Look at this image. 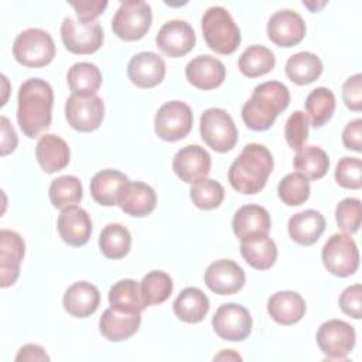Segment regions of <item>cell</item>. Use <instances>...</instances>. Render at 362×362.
<instances>
[{
    "mask_svg": "<svg viewBox=\"0 0 362 362\" xmlns=\"http://www.w3.org/2000/svg\"><path fill=\"white\" fill-rule=\"evenodd\" d=\"M107 298L112 307L123 311L141 313L146 308L140 294V286L132 279H123L116 281L110 287Z\"/></svg>",
    "mask_w": 362,
    "mask_h": 362,
    "instance_id": "74e56055",
    "label": "cell"
},
{
    "mask_svg": "<svg viewBox=\"0 0 362 362\" xmlns=\"http://www.w3.org/2000/svg\"><path fill=\"white\" fill-rule=\"evenodd\" d=\"M185 76L198 89H215L225 81L226 69L222 61L211 55H198L185 66Z\"/></svg>",
    "mask_w": 362,
    "mask_h": 362,
    "instance_id": "7402d4cb",
    "label": "cell"
},
{
    "mask_svg": "<svg viewBox=\"0 0 362 362\" xmlns=\"http://www.w3.org/2000/svg\"><path fill=\"white\" fill-rule=\"evenodd\" d=\"M335 181L348 189H359L362 187V161L358 157H342L335 167Z\"/></svg>",
    "mask_w": 362,
    "mask_h": 362,
    "instance_id": "7bdbcfd3",
    "label": "cell"
},
{
    "mask_svg": "<svg viewBox=\"0 0 362 362\" xmlns=\"http://www.w3.org/2000/svg\"><path fill=\"white\" fill-rule=\"evenodd\" d=\"M127 76L139 88H154L165 76V62L156 52L141 51L130 58Z\"/></svg>",
    "mask_w": 362,
    "mask_h": 362,
    "instance_id": "ffe728a7",
    "label": "cell"
},
{
    "mask_svg": "<svg viewBox=\"0 0 362 362\" xmlns=\"http://www.w3.org/2000/svg\"><path fill=\"white\" fill-rule=\"evenodd\" d=\"M337 225L346 233L358 232L362 219L361 201L358 198H345L335 208Z\"/></svg>",
    "mask_w": 362,
    "mask_h": 362,
    "instance_id": "ee69618b",
    "label": "cell"
},
{
    "mask_svg": "<svg viewBox=\"0 0 362 362\" xmlns=\"http://www.w3.org/2000/svg\"><path fill=\"white\" fill-rule=\"evenodd\" d=\"M273 171V157L267 147L249 143L230 164L228 180L233 189L242 194H257Z\"/></svg>",
    "mask_w": 362,
    "mask_h": 362,
    "instance_id": "7a4b0ae2",
    "label": "cell"
},
{
    "mask_svg": "<svg viewBox=\"0 0 362 362\" xmlns=\"http://www.w3.org/2000/svg\"><path fill=\"white\" fill-rule=\"evenodd\" d=\"M361 298H362V287L359 283L348 286L339 296V307L341 310L355 318L359 320L362 317V305H361Z\"/></svg>",
    "mask_w": 362,
    "mask_h": 362,
    "instance_id": "bcb514c9",
    "label": "cell"
},
{
    "mask_svg": "<svg viewBox=\"0 0 362 362\" xmlns=\"http://www.w3.org/2000/svg\"><path fill=\"white\" fill-rule=\"evenodd\" d=\"M307 117L311 120V126H324L334 115L335 110V95L331 89L318 86L313 89L305 98Z\"/></svg>",
    "mask_w": 362,
    "mask_h": 362,
    "instance_id": "d590c367",
    "label": "cell"
},
{
    "mask_svg": "<svg viewBox=\"0 0 362 362\" xmlns=\"http://www.w3.org/2000/svg\"><path fill=\"white\" fill-rule=\"evenodd\" d=\"M82 184L75 175H61L51 181L48 195L52 206L65 208L82 199Z\"/></svg>",
    "mask_w": 362,
    "mask_h": 362,
    "instance_id": "ab89813d",
    "label": "cell"
},
{
    "mask_svg": "<svg viewBox=\"0 0 362 362\" xmlns=\"http://www.w3.org/2000/svg\"><path fill=\"white\" fill-rule=\"evenodd\" d=\"M240 255L253 269L267 270L277 259V246L267 233H257L240 239Z\"/></svg>",
    "mask_w": 362,
    "mask_h": 362,
    "instance_id": "83f0119b",
    "label": "cell"
},
{
    "mask_svg": "<svg viewBox=\"0 0 362 362\" xmlns=\"http://www.w3.org/2000/svg\"><path fill=\"white\" fill-rule=\"evenodd\" d=\"M100 303L99 288L89 281H76L71 284L62 298L64 308L68 314L76 318L92 315Z\"/></svg>",
    "mask_w": 362,
    "mask_h": 362,
    "instance_id": "cb8c5ba5",
    "label": "cell"
},
{
    "mask_svg": "<svg viewBox=\"0 0 362 362\" xmlns=\"http://www.w3.org/2000/svg\"><path fill=\"white\" fill-rule=\"evenodd\" d=\"M16 361H49V356L45 354L44 348L37 345V344H27L23 345L17 355H16Z\"/></svg>",
    "mask_w": 362,
    "mask_h": 362,
    "instance_id": "816d5d0a",
    "label": "cell"
},
{
    "mask_svg": "<svg viewBox=\"0 0 362 362\" xmlns=\"http://www.w3.org/2000/svg\"><path fill=\"white\" fill-rule=\"evenodd\" d=\"M267 35L279 47H293L303 41L305 23L303 17L290 8H281L272 14L267 21Z\"/></svg>",
    "mask_w": 362,
    "mask_h": 362,
    "instance_id": "2e32d148",
    "label": "cell"
},
{
    "mask_svg": "<svg viewBox=\"0 0 362 362\" xmlns=\"http://www.w3.org/2000/svg\"><path fill=\"white\" fill-rule=\"evenodd\" d=\"M139 286L146 307L164 303L173 293V280L165 272L161 270L148 272L141 279Z\"/></svg>",
    "mask_w": 362,
    "mask_h": 362,
    "instance_id": "f35d334b",
    "label": "cell"
},
{
    "mask_svg": "<svg viewBox=\"0 0 362 362\" xmlns=\"http://www.w3.org/2000/svg\"><path fill=\"white\" fill-rule=\"evenodd\" d=\"M174 314L184 322L195 324L205 318L209 311V298L197 287H185L173 303Z\"/></svg>",
    "mask_w": 362,
    "mask_h": 362,
    "instance_id": "f546056e",
    "label": "cell"
},
{
    "mask_svg": "<svg viewBox=\"0 0 362 362\" xmlns=\"http://www.w3.org/2000/svg\"><path fill=\"white\" fill-rule=\"evenodd\" d=\"M66 81L72 93L90 95L96 93L100 88L102 72L92 62H76L69 68Z\"/></svg>",
    "mask_w": 362,
    "mask_h": 362,
    "instance_id": "8d00e7d4",
    "label": "cell"
},
{
    "mask_svg": "<svg viewBox=\"0 0 362 362\" xmlns=\"http://www.w3.org/2000/svg\"><path fill=\"white\" fill-rule=\"evenodd\" d=\"M201 28L208 47L218 54L229 55L240 44V30L230 13L222 6L206 8L201 20Z\"/></svg>",
    "mask_w": 362,
    "mask_h": 362,
    "instance_id": "277c9868",
    "label": "cell"
},
{
    "mask_svg": "<svg viewBox=\"0 0 362 362\" xmlns=\"http://www.w3.org/2000/svg\"><path fill=\"white\" fill-rule=\"evenodd\" d=\"M141 322V313L123 311L115 307H109L103 311L99 320L100 334L112 341L120 342L134 335Z\"/></svg>",
    "mask_w": 362,
    "mask_h": 362,
    "instance_id": "603a6c76",
    "label": "cell"
},
{
    "mask_svg": "<svg viewBox=\"0 0 362 362\" xmlns=\"http://www.w3.org/2000/svg\"><path fill=\"white\" fill-rule=\"evenodd\" d=\"M17 102V122L27 137H38L49 127L54 90L47 81L30 78L23 82L18 89Z\"/></svg>",
    "mask_w": 362,
    "mask_h": 362,
    "instance_id": "6da1fadb",
    "label": "cell"
},
{
    "mask_svg": "<svg viewBox=\"0 0 362 362\" xmlns=\"http://www.w3.org/2000/svg\"><path fill=\"white\" fill-rule=\"evenodd\" d=\"M127 181V175H124L119 170H102L96 173L90 180V195L98 204L103 206L117 205L119 191L122 185Z\"/></svg>",
    "mask_w": 362,
    "mask_h": 362,
    "instance_id": "4dcf8cb0",
    "label": "cell"
},
{
    "mask_svg": "<svg viewBox=\"0 0 362 362\" xmlns=\"http://www.w3.org/2000/svg\"><path fill=\"white\" fill-rule=\"evenodd\" d=\"M252 315L249 310L238 303H228L218 307L212 318L216 335L226 341H243L252 332Z\"/></svg>",
    "mask_w": 362,
    "mask_h": 362,
    "instance_id": "4fadbf2b",
    "label": "cell"
},
{
    "mask_svg": "<svg viewBox=\"0 0 362 362\" xmlns=\"http://www.w3.org/2000/svg\"><path fill=\"white\" fill-rule=\"evenodd\" d=\"M65 117L68 124L78 132L96 130L105 117V105L96 93H71L65 102Z\"/></svg>",
    "mask_w": 362,
    "mask_h": 362,
    "instance_id": "9c48e42d",
    "label": "cell"
},
{
    "mask_svg": "<svg viewBox=\"0 0 362 362\" xmlns=\"http://www.w3.org/2000/svg\"><path fill=\"white\" fill-rule=\"evenodd\" d=\"M277 194L283 204L298 206L310 197V181L300 173H290L279 182Z\"/></svg>",
    "mask_w": 362,
    "mask_h": 362,
    "instance_id": "b9f144b4",
    "label": "cell"
},
{
    "mask_svg": "<svg viewBox=\"0 0 362 362\" xmlns=\"http://www.w3.org/2000/svg\"><path fill=\"white\" fill-rule=\"evenodd\" d=\"M13 55L17 62L28 68L48 65L55 57V44L48 31L27 28L13 42Z\"/></svg>",
    "mask_w": 362,
    "mask_h": 362,
    "instance_id": "5b68a950",
    "label": "cell"
},
{
    "mask_svg": "<svg viewBox=\"0 0 362 362\" xmlns=\"http://www.w3.org/2000/svg\"><path fill=\"white\" fill-rule=\"evenodd\" d=\"M202 140L215 151L226 153L238 141V129L230 115L221 107H209L199 119Z\"/></svg>",
    "mask_w": 362,
    "mask_h": 362,
    "instance_id": "8992f818",
    "label": "cell"
},
{
    "mask_svg": "<svg viewBox=\"0 0 362 362\" xmlns=\"http://www.w3.org/2000/svg\"><path fill=\"white\" fill-rule=\"evenodd\" d=\"M287 78L297 85H308L320 78L322 61L313 52L301 51L291 55L284 66Z\"/></svg>",
    "mask_w": 362,
    "mask_h": 362,
    "instance_id": "1f68e13d",
    "label": "cell"
},
{
    "mask_svg": "<svg viewBox=\"0 0 362 362\" xmlns=\"http://www.w3.org/2000/svg\"><path fill=\"white\" fill-rule=\"evenodd\" d=\"M294 170L308 180L322 178L329 167L327 153L317 146H304L297 151L293 160Z\"/></svg>",
    "mask_w": 362,
    "mask_h": 362,
    "instance_id": "836d02e7",
    "label": "cell"
},
{
    "mask_svg": "<svg viewBox=\"0 0 362 362\" xmlns=\"http://www.w3.org/2000/svg\"><path fill=\"white\" fill-rule=\"evenodd\" d=\"M342 143L346 148L362 151V119H354L342 130Z\"/></svg>",
    "mask_w": 362,
    "mask_h": 362,
    "instance_id": "681fc988",
    "label": "cell"
},
{
    "mask_svg": "<svg viewBox=\"0 0 362 362\" xmlns=\"http://www.w3.org/2000/svg\"><path fill=\"white\" fill-rule=\"evenodd\" d=\"M192 110L181 100H170L161 105L154 117L156 134L165 141L184 139L192 129Z\"/></svg>",
    "mask_w": 362,
    "mask_h": 362,
    "instance_id": "30bf717a",
    "label": "cell"
},
{
    "mask_svg": "<svg viewBox=\"0 0 362 362\" xmlns=\"http://www.w3.org/2000/svg\"><path fill=\"white\" fill-rule=\"evenodd\" d=\"M173 170L181 178V181L192 184L209 174L211 156L198 144L184 146L173 158Z\"/></svg>",
    "mask_w": 362,
    "mask_h": 362,
    "instance_id": "ac0fdd59",
    "label": "cell"
},
{
    "mask_svg": "<svg viewBox=\"0 0 362 362\" xmlns=\"http://www.w3.org/2000/svg\"><path fill=\"white\" fill-rule=\"evenodd\" d=\"M117 205L124 214L143 218L154 211L157 205V195L154 189L144 182L127 181L119 191Z\"/></svg>",
    "mask_w": 362,
    "mask_h": 362,
    "instance_id": "44dd1931",
    "label": "cell"
},
{
    "mask_svg": "<svg viewBox=\"0 0 362 362\" xmlns=\"http://www.w3.org/2000/svg\"><path fill=\"white\" fill-rule=\"evenodd\" d=\"M57 228L61 239L69 246H83L92 233V221L89 214L76 205L62 208L58 215Z\"/></svg>",
    "mask_w": 362,
    "mask_h": 362,
    "instance_id": "d6986e66",
    "label": "cell"
},
{
    "mask_svg": "<svg viewBox=\"0 0 362 362\" xmlns=\"http://www.w3.org/2000/svg\"><path fill=\"white\" fill-rule=\"evenodd\" d=\"M267 313L277 324L293 325L304 317L305 301L296 291H277L267 300Z\"/></svg>",
    "mask_w": 362,
    "mask_h": 362,
    "instance_id": "484cf974",
    "label": "cell"
},
{
    "mask_svg": "<svg viewBox=\"0 0 362 362\" xmlns=\"http://www.w3.org/2000/svg\"><path fill=\"white\" fill-rule=\"evenodd\" d=\"M132 245V236L126 226L122 223H107L99 235V247L107 259L124 257Z\"/></svg>",
    "mask_w": 362,
    "mask_h": 362,
    "instance_id": "e575fe53",
    "label": "cell"
},
{
    "mask_svg": "<svg viewBox=\"0 0 362 362\" xmlns=\"http://www.w3.org/2000/svg\"><path fill=\"white\" fill-rule=\"evenodd\" d=\"M189 198L192 204L201 209H214L222 204L225 198V189L218 181L204 177L192 182Z\"/></svg>",
    "mask_w": 362,
    "mask_h": 362,
    "instance_id": "60d3db41",
    "label": "cell"
},
{
    "mask_svg": "<svg viewBox=\"0 0 362 362\" xmlns=\"http://www.w3.org/2000/svg\"><path fill=\"white\" fill-rule=\"evenodd\" d=\"M1 124V156H7L17 147V133L6 116L0 117Z\"/></svg>",
    "mask_w": 362,
    "mask_h": 362,
    "instance_id": "f907efd6",
    "label": "cell"
},
{
    "mask_svg": "<svg viewBox=\"0 0 362 362\" xmlns=\"http://www.w3.org/2000/svg\"><path fill=\"white\" fill-rule=\"evenodd\" d=\"M24 239L14 230H0V286H13L20 274V264L24 257Z\"/></svg>",
    "mask_w": 362,
    "mask_h": 362,
    "instance_id": "e0dca14e",
    "label": "cell"
},
{
    "mask_svg": "<svg viewBox=\"0 0 362 362\" xmlns=\"http://www.w3.org/2000/svg\"><path fill=\"white\" fill-rule=\"evenodd\" d=\"M153 20L151 7L143 0L122 1L112 18L113 33L124 41H136L146 35Z\"/></svg>",
    "mask_w": 362,
    "mask_h": 362,
    "instance_id": "52a82bcc",
    "label": "cell"
},
{
    "mask_svg": "<svg viewBox=\"0 0 362 362\" xmlns=\"http://www.w3.org/2000/svg\"><path fill=\"white\" fill-rule=\"evenodd\" d=\"M290 103L288 88L279 81H267L257 85L242 107L245 124L255 132H263L273 126L280 112Z\"/></svg>",
    "mask_w": 362,
    "mask_h": 362,
    "instance_id": "3957f363",
    "label": "cell"
},
{
    "mask_svg": "<svg viewBox=\"0 0 362 362\" xmlns=\"http://www.w3.org/2000/svg\"><path fill=\"white\" fill-rule=\"evenodd\" d=\"M290 238L303 246L314 245L325 230V218L315 209H305L294 214L288 219Z\"/></svg>",
    "mask_w": 362,
    "mask_h": 362,
    "instance_id": "4316f807",
    "label": "cell"
},
{
    "mask_svg": "<svg viewBox=\"0 0 362 362\" xmlns=\"http://www.w3.org/2000/svg\"><path fill=\"white\" fill-rule=\"evenodd\" d=\"M69 156L68 143L62 137L51 133L40 136L35 146V158L45 173L52 174L65 168L69 163Z\"/></svg>",
    "mask_w": 362,
    "mask_h": 362,
    "instance_id": "d4e9b609",
    "label": "cell"
},
{
    "mask_svg": "<svg viewBox=\"0 0 362 362\" xmlns=\"http://www.w3.org/2000/svg\"><path fill=\"white\" fill-rule=\"evenodd\" d=\"M270 226V214L266 208L256 204L240 206L232 219L233 233L239 239H245L257 233H269Z\"/></svg>",
    "mask_w": 362,
    "mask_h": 362,
    "instance_id": "f1b7e54d",
    "label": "cell"
},
{
    "mask_svg": "<svg viewBox=\"0 0 362 362\" xmlns=\"http://www.w3.org/2000/svg\"><path fill=\"white\" fill-rule=\"evenodd\" d=\"M195 41V31L185 20H170L164 23L156 35L157 47L171 58L188 54L194 48Z\"/></svg>",
    "mask_w": 362,
    "mask_h": 362,
    "instance_id": "5bb4252c",
    "label": "cell"
},
{
    "mask_svg": "<svg viewBox=\"0 0 362 362\" xmlns=\"http://www.w3.org/2000/svg\"><path fill=\"white\" fill-rule=\"evenodd\" d=\"M284 137L287 144L296 151L305 146L308 139V117L304 112L296 110L288 116L284 126Z\"/></svg>",
    "mask_w": 362,
    "mask_h": 362,
    "instance_id": "f6af8a7d",
    "label": "cell"
},
{
    "mask_svg": "<svg viewBox=\"0 0 362 362\" xmlns=\"http://www.w3.org/2000/svg\"><path fill=\"white\" fill-rule=\"evenodd\" d=\"M61 38L72 54H92L103 44V30L98 21H79L65 17L61 23Z\"/></svg>",
    "mask_w": 362,
    "mask_h": 362,
    "instance_id": "8fae6325",
    "label": "cell"
},
{
    "mask_svg": "<svg viewBox=\"0 0 362 362\" xmlns=\"http://www.w3.org/2000/svg\"><path fill=\"white\" fill-rule=\"evenodd\" d=\"M321 259L331 274L346 277L358 270L359 250L351 235L334 233L325 242Z\"/></svg>",
    "mask_w": 362,
    "mask_h": 362,
    "instance_id": "ba28073f",
    "label": "cell"
},
{
    "mask_svg": "<svg viewBox=\"0 0 362 362\" xmlns=\"http://www.w3.org/2000/svg\"><path fill=\"white\" fill-rule=\"evenodd\" d=\"M239 71L247 78H257L269 74L276 65V57L270 48L259 44L247 47L239 57Z\"/></svg>",
    "mask_w": 362,
    "mask_h": 362,
    "instance_id": "d6a6232c",
    "label": "cell"
},
{
    "mask_svg": "<svg viewBox=\"0 0 362 362\" xmlns=\"http://www.w3.org/2000/svg\"><path fill=\"white\" fill-rule=\"evenodd\" d=\"M69 4L75 8L78 20L79 21H96L95 18L103 13V10L107 7L106 0H78V1H69Z\"/></svg>",
    "mask_w": 362,
    "mask_h": 362,
    "instance_id": "c3c4849f",
    "label": "cell"
},
{
    "mask_svg": "<svg viewBox=\"0 0 362 362\" xmlns=\"http://www.w3.org/2000/svg\"><path fill=\"white\" fill-rule=\"evenodd\" d=\"M342 99L348 109L359 112L362 109V75L349 76L342 85Z\"/></svg>",
    "mask_w": 362,
    "mask_h": 362,
    "instance_id": "7dc6e473",
    "label": "cell"
},
{
    "mask_svg": "<svg viewBox=\"0 0 362 362\" xmlns=\"http://www.w3.org/2000/svg\"><path fill=\"white\" fill-rule=\"evenodd\" d=\"M205 284L211 291L221 296L238 293L245 286L243 269L230 259H219L212 262L204 274Z\"/></svg>",
    "mask_w": 362,
    "mask_h": 362,
    "instance_id": "9a60e30c",
    "label": "cell"
},
{
    "mask_svg": "<svg viewBox=\"0 0 362 362\" xmlns=\"http://www.w3.org/2000/svg\"><path fill=\"white\" fill-rule=\"evenodd\" d=\"M355 339L354 327L342 320H328L317 331V344L328 359H346L355 346Z\"/></svg>",
    "mask_w": 362,
    "mask_h": 362,
    "instance_id": "7c38bea8",
    "label": "cell"
},
{
    "mask_svg": "<svg viewBox=\"0 0 362 362\" xmlns=\"http://www.w3.org/2000/svg\"><path fill=\"white\" fill-rule=\"evenodd\" d=\"M214 359H233V361H240L242 358H240V355H238V354H235L232 349H222V352L221 354H218Z\"/></svg>",
    "mask_w": 362,
    "mask_h": 362,
    "instance_id": "f5cc1de1",
    "label": "cell"
}]
</instances>
